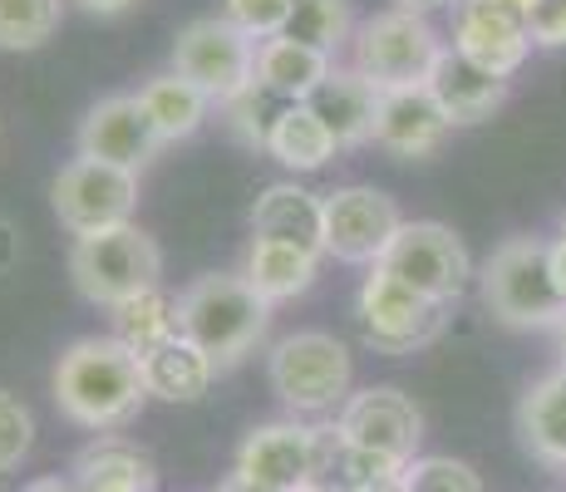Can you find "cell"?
<instances>
[{
	"mask_svg": "<svg viewBox=\"0 0 566 492\" xmlns=\"http://www.w3.org/2000/svg\"><path fill=\"white\" fill-rule=\"evenodd\" d=\"M54 404L70 423L90 433H114L148 404L144 365L114 335H84L54 359Z\"/></svg>",
	"mask_w": 566,
	"mask_h": 492,
	"instance_id": "cell-1",
	"label": "cell"
},
{
	"mask_svg": "<svg viewBox=\"0 0 566 492\" xmlns=\"http://www.w3.org/2000/svg\"><path fill=\"white\" fill-rule=\"evenodd\" d=\"M271 325V305L247 286L242 271H207L178 291V335L198 345L217 369L242 365Z\"/></svg>",
	"mask_w": 566,
	"mask_h": 492,
	"instance_id": "cell-2",
	"label": "cell"
},
{
	"mask_svg": "<svg viewBox=\"0 0 566 492\" xmlns=\"http://www.w3.org/2000/svg\"><path fill=\"white\" fill-rule=\"evenodd\" d=\"M355 64L375 94H395V90H423L439 64V54L449 50L439 40V30L429 25V15H413V10H379L365 25H355L350 35Z\"/></svg>",
	"mask_w": 566,
	"mask_h": 492,
	"instance_id": "cell-3",
	"label": "cell"
},
{
	"mask_svg": "<svg viewBox=\"0 0 566 492\" xmlns=\"http://www.w3.org/2000/svg\"><path fill=\"white\" fill-rule=\"evenodd\" d=\"M483 286V305L513 331H557L566 321V301L552 286L547 271V242L542 237H507L493 247V257L478 271Z\"/></svg>",
	"mask_w": 566,
	"mask_h": 492,
	"instance_id": "cell-4",
	"label": "cell"
},
{
	"mask_svg": "<svg viewBox=\"0 0 566 492\" xmlns=\"http://www.w3.org/2000/svg\"><path fill=\"white\" fill-rule=\"evenodd\" d=\"M70 276L74 291L90 305H114L134 301V295L163 286V251L144 227H108L94 237H74L70 247Z\"/></svg>",
	"mask_w": 566,
	"mask_h": 492,
	"instance_id": "cell-5",
	"label": "cell"
},
{
	"mask_svg": "<svg viewBox=\"0 0 566 492\" xmlns=\"http://www.w3.org/2000/svg\"><path fill=\"white\" fill-rule=\"evenodd\" d=\"M266 375L276 399L286 404L291 414H306V419H321V414L340 409L350 399L355 385V359L345 341H335L331 331H296L286 341H276L266 359Z\"/></svg>",
	"mask_w": 566,
	"mask_h": 492,
	"instance_id": "cell-6",
	"label": "cell"
},
{
	"mask_svg": "<svg viewBox=\"0 0 566 492\" xmlns=\"http://www.w3.org/2000/svg\"><path fill=\"white\" fill-rule=\"evenodd\" d=\"M335 453V423H261L237 448V473L266 483L276 492H301L311 483H325V468Z\"/></svg>",
	"mask_w": 566,
	"mask_h": 492,
	"instance_id": "cell-7",
	"label": "cell"
},
{
	"mask_svg": "<svg viewBox=\"0 0 566 492\" xmlns=\"http://www.w3.org/2000/svg\"><path fill=\"white\" fill-rule=\"evenodd\" d=\"M172 70L227 108L256 84V40H247L227 15L188 20L172 45Z\"/></svg>",
	"mask_w": 566,
	"mask_h": 492,
	"instance_id": "cell-8",
	"label": "cell"
},
{
	"mask_svg": "<svg viewBox=\"0 0 566 492\" xmlns=\"http://www.w3.org/2000/svg\"><path fill=\"white\" fill-rule=\"evenodd\" d=\"M355 315H360V335L369 349H379V355H413V349L433 345L443 335L449 305L419 295L399 276H389L385 266H369Z\"/></svg>",
	"mask_w": 566,
	"mask_h": 492,
	"instance_id": "cell-9",
	"label": "cell"
},
{
	"mask_svg": "<svg viewBox=\"0 0 566 492\" xmlns=\"http://www.w3.org/2000/svg\"><path fill=\"white\" fill-rule=\"evenodd\" d=\"M50 207L64 232L94 237L108 227H128L138 212V178L94 158H70L50 182Z\"/></svg>",
	"mask_w": 566,
	"mask_h": 492,
	"instance_id": "cell-10",
	"label": "cell"
},
{
	"mask_svg": "<svg viewBox=\"0 0 566 492\" xmlns=\"http://www.w3.org/2000/svg\"><path fill=\"white\" fill-rule=\"evenodd\" d=\"M325 217V257L350 261V266H379L385 251L395 247L405 212L389 192L369 188V182H350L321 197Z\"/></svg>",
	"mask_w": 566,
	"mask_h": 492,
	"instance_id": "cell-11",
	"label": "cell"
},
{
	"mask_svg": "<svg viewBox=\"0 0 566 492\" xmlns=\"http://www.w3.org/2000/svg\"><path fill=\"white\" fill-rule=\"evenodd\" d=\"M379 266L439 305L459 301L468 276H473V257H468L463 237L443 222H405Z\"/></svg>",
	"mask_w": 566,
	"mask_h": 492,
	"instance_id": "cell-12",
	"label": "cell"
},
{
	"mask_svg": "<svg viewBox=\"0 0 566 492\" xmlns=\"http://www.w3.org/2000/svg\"><path fill=\"white\" fill-rule=\"evenodd\" d=\"M335 433H340V443L365 448V453L395 458V463H413V458H419V439H423V414L405 389L369 385L340 404Z\"/></svg>",
	"mask_w": 566,
	"mask_h": 492,
	"instance_id": "cell-13",
	"label": "cell"
},
{
	"mask_svg": "<svg viewBox=\"0 0 566 492\" xmlns=\"http://www.w3.org/2000/svg\"><path fill=\"white\" fill-rule=\"evenodd\" d=\"M74 144H80V158L108 163V168H124L138 178L158 158L163 138H158L154 118L144 114V104H138V94H108L80 118Z\"/></svg>",
	"mask_w": 566,
	"mask_h": 492,
	"instance_id": "cell-14",
	"label": "cell"
},
{
	"mask_svg": "<svg viewBox=\"0 0 566 492\" xmlns=\"http://www.w3.org/2000/svg\"><path fill=\"white\" fill-rule=\"evenodd\" d=\"M453 50L463 60H473L478 70L507 80L532 54V40H527V25L517 15H507V10L488 6V0H459L453 6Z\"/></svg>",
	"mask_w": 566,
	"mask_h": 492,
	"instance_id": "cell-15",
	"label": "cell"
},
{
	"mask_svg": "<svg viewBox=\"0 0 566 492\" xmlns=\"http://www.w3.org/2000/svg\"><path fill=\"white\" fill-rule=\"evenodd\" d=\"M449 128L453 124L443 118V108L433 104L429 90H395V94H379L369 144L399 153V158H429V153L443 148Z\"/></svg>",
	"mask_w": 566,
	"mask_h": 492,
	"instance_id": "cell-16",
	"label": "cell"
},
{
	"mask_svg": "<svg viewBox=\"0 0 566 492\" xmlns=\"http://www.w3.org/2000/svg\"><path fill=\"white\" fill-rule=\"evenodd\" d=\"M423 90L433 94V104L443 108L449 124H483V118H493V108H503L507 80L478 70V64L463 60L459 50H443Z\"/></svg>",
	"mask_w": 566,
	"mask_h": 492,
	"instance_id": "cell-17",
	"label": "cell"
},
{
	"mask_svg": "<svg viewBox=\"0 0 566 492\" xmlns=\"http://www.w3.org/2000/svg\"><path fill=\"white\" fill-rule=\"evenodd\" d=\"M70 483L74 492H158V468L144 448L118 433H99L90 448H80Z\"/></svg>",
	"mask_w": 566,
	"mask_h": 492,
	"instance_id": "cell-18",
	"label": "cell"
},
{
	"mask_svg": "<svg viewBox=\"0 0 566 492\" xmlns=\"http://www.w3.org/2000/svg\"><path fill=\"white\" fill-rule=\"evenodd\" d=\"M517 439L537 463L566 468V369H547L517 399Z\"/></svg>",
	"mask_w": 566,
	"mask_h": 492,
	"instance_id": "cell-19",
	"label": "cell"
},
{
	"mask_svg": "<svg viewBox=\"0 0 566 492\" xmlns=\"http://www.w3.org/2000/svg\"><path fill=\"white\" fill-rule=\"evenodd\" d=\"M315 271H321V251L296 247V242H276V237H252L242 276L266 305H281V301L306 295L315 286Z\"/></svg>",
	"mask_w": 566,
	"mask_h": 492,
	"instance_id": "cell-20",
	"label": "cell"
},
{
	"mask_svg": "<svg viewBox=\"0 0 566 492\" xmlns=\"http://www.w3.org/2000/svg\"><path fill=\"white\" fill-rule=\"evenodd\" d=\"M335 60L291 35H276V40H261L256 45V84L266 90L271 98L281 104H306V98L331 80Z\"/></svg>",
	"mask_w": 566,
	"mask_h": 492,
	"instance_id": "cell-21",
	"label": "cell"
},
{
	"mask_svg": "<svg viewBox=\"0 0 566 492\" xmlns=\"http://www.w3.org/2000/svg\"><path fill=\"white\" fill-rule=\"evenodd\" d=\"M252 232L256 237H276V242H296L325 257V217H321V197L296 188V182H271L261 188L252 202Z\"/></svg>",
	"mask_w": 566,
	"mask_h": 492,
	"instance_id": "cell-22",
	"label": "cell"
},
{
	"mask_svg": "<svg viewBox=\"0 0 566 492\" xmlns=\"http://www.w3.org/2000/svg\"><path fill=\"white\" fill-rule=\"evenodd\" d=\"M306 104L315 108V118L331 128L335 148H360V144H369V134H375L379 94L369 90L355 70H331V80H325Z\"/></svg>",
	"mask_w": 566,
	"mask_h": 492,
	"instance_id": "cell-23",
	"label": "cell"
},
{
	"mask_svg": "<svg viewBox=\"0 0 566 492\" xmlns=\"http://www.w3.org/2000/svg\"><path fill=\"white\" fill-rule=\"evenodd\" d=\"M138 365H144L148 399H163V404H198L217 379V365L202 355L198 345L182 341V335L168 341L163 349H154V355H144Z\"/></svg>",
	"mask_w": 566,
	"mask_h": 492,
	"instance_id": "cell-24",
	"label": "cell"
},
{
	"mask_svg": "<svg viewBox=\"0 0 566 492\" xmlns=\"http://www.w3.org/2000/svg\"><path fill=\"white\" fill-rule=\"evenodd\" d=\"M138 104H144V114L154 118L163 144H182V138H192L207 124L212 98H207L192 80H182L178 70H168V74H154V80L138 90Z\"/></svg>",
	"mask_w": 566,
	"mask_h": 492,
	"instance_id": "cell-25",
	"label": "cell"
},
{
	"mask_svg": "<svg viewBox=\"0 0 566 492\" xmlns=\"http://www.w3.org/2000/svg\"><path fill=\"white\" fill-rule=\"evenodd\" d=\"M266 153L291 172H315L335 158V138H331V128L315 118L311 104H281V114L271 118Z\"/></svg>",
	"mask_w": 566,
	"mask_h": 492,
	"instance_id": "cell-26",
	"label": "cell"
},
{
	"mask_svg": "<svg viewBox=\"0 0 566 492\" xmlns=\"http://www.w3.org/2000/svg\"><path fill=\"white\" fill-rule=\"evenodd\" d=\"M114 341L128 355H154L168 341H178V295H168L163 286L134 295V301L114 305Z\"/></svg>",
	"mask_w": 566,
	"mask_h": 492,
	"instance_id": "cell-27",
	"label": "cell"
},
{
	"mask_svg": "<svg viewBox=\"0 0 566 492\" xmlns=\"http://www.w3.org/2000/svg\"><path fill=\"white\" fill-rule=\"evenodd\" d=\"M286 35L335 60V50L355 35V6L350 0H291Z\"/></svg>",
	"mask_w": 566,
	"mask_h": 492,
	"instance_id": "cell-28",
	"label": "cell"
},
{
	"mask_svg": "<svg viewBox=\"0 0 566 492\" xmlns=\"http://www.w3.org/2000/svg\"><path fill=\"white\" fill-rule=\"evenodd\" d=\"M64 20V0H0V50L30 54L54 40Z\"/></svg>",
	"mask_w": 566,
	"mask_h": 492,
	"instance_id": "cell-29",
	"label": "cell"
},
{
	"mask_svg": "<svg viewBox=\"0 0 566 492\" xmlns=\"http://www.w3.org/2000/svg\"><path fill=\"white\" fill-rule=\"evenodd\" d=\"M399 492H483V478L463 458L429 453V458H413L399 473Z\"/></svg>",
	"mask_w": 566,
	"mask_h": 492,
	"instance_id": "cell-30",
	"label": "cell"
},
{
	"mask_svg": "<svg viewBox=\"0 0 566 492\" xmlns=\"http://www.w3.org/2000/svg\"><path fill=\"white\" fill-rule=\"evenodd\" d=\"M35 443V419L10 389H0V473H15Z\"/></svg>",
	"mask_w": 566,
	"mask_h": 492,
	"instance_id": "cell-31",
	"label": "cell"
},
{
	"mask_svg": "<svg viewBox=\"0 0 566 492\" xmlns=\"http://www.w3.org/2000/svg\"><path fill=\"white\" fill-rule=\"evenodd\" d=\"M227 20L242 30L247 40H276L286 35V20H291V0H227Z\"/></svg>",
	"mask_w": 566,
	"mask_h": 492,
	"instance_id": "cell-32",
	"label": "cell"
},
{
	"mask_svg": "<svg viewBox=\"0 0 566 492\" xmlns=\"http://www.w3.org/2000/svg\"><path fill=\"white\" fill-rule=\"evenodd\" d=\"M227 114H232V128L247 138L252 148H266V134H271V118L281 114V98H271L261 84H252L237 104H227Z\"/></svg>",
	"mask_w": 566,
	"mask_h": 492,
	"instance_id": "cell-33",
	"label": "cell"
},
{
	"mask_svg": "<svg viewBox=\"0 0 566 492\" xmlns=\"http://www.w3.org/2000/svg\"><path fill=\"white\" fill-rule=\"evenodd\" d=\"M522 25H527V40L537 50H562L566 45V0H532Z\"/></svg>",
	"mask_w": 566,
	"mask_h": 492,
	"instance_id": "cell-34",
	"label": "cell"
},
{
	"mask_svg": "<svg viewBox=\"0 0 566 492\" xmlns=\"http://www.w3.org/2000/svg\"><path fill=\"white\" fill-rule=\"evenodd\" d=\"M15 266H20V227L0 212V276H10Z\"/></svg>",
	"mask_w": 566,
	"mask_h": 492,
	"instance_id": "cell-35",
	"label": "cell"
},
{
	"mask_svg": "<svg viewBox=\"0 0 566 492\" xmlns=\"http://www.w3.org/2000/svg\"><path fill=\"white\" fill-rule=\"evenodd\" d=\"M547 271H552V286H557V295L566 301V242L557 237V242H547Z\"/></svg>",
	"mask_w": 566,
	"mask_h": 492,
	"instance_id": "cell-36",
	"label": "cell"
},
{
	"mask_svg": "<svg viewBox=\"0 0 566 492\" xmlns=\"http://www.w3.org/2000/svg\"><path fill=\"white\" fill-rule=\"evenodd\" d=\"M217 492H276V488H266V483H252V478H242L232 468V473L222 478V483H217Z\"/></svg>",
	"mask_w": 566,
	"mask_h": 492,
	"instance_id": "cell-37",
	"label": "cell"
},
{
	"mask_svg": "<svg viewBox=\"0 0 566 492\" xmlns=\"http://www.w3.org/2000/svg\"><path fill=\"white\" fill-rule=\"evenodd\" d=\"M20 492H74L70 478H60V473H45V478H30Z\"/></svg>",
	"mask_w": 566,
	"mask_h": 492,
	"instance_id": "cell-38",
	"label": "cell"
},
{
	"mask_svg": "<svg viewBox=\"0 0 566 492\" xmlns=\"http://www.w3.org/2000/svg\"><path fill=\"white\" fill-rule=\"evenodd\" d=\"M74 6H84L90 15H124L134 0H74Z\"/></svg>",
	"mask_w": 566,
	"mask_h": 492,
	"instance_id": "cell-39",
	"label": "cell"
},
{
	"mask_svg": "<svg viewBox=\"0 0 566 492\" xmlns=\"http://www.w3.org/2000/svg\"><path fill=\"white\" fill-rule=\"evenodd\" d=\"M443 6H459V0H395V10H413V15H429V10Z\"/></svg>",
	"mask_w": 566,
	"mask_h": 492,
	"instance_id": "cell-40",
	"label": "cell"
},
{
	"mask_svg": "<svg viewBox=\"0 0 566 492\" xmlns=\"http://www.w3.org/2000/svg\"><path fill=\"white\" fill-rule=\"evenodd\" d=\"M488 6H497V10H507V15H527V6H532V0H488Z\"/></svg>",
	"mask_w": 566,
	"mask_h": 492,
	"instance_id": "cell-41",
	"label": "cell"
},
{
	"mask_svg": "<svg viewBox=\"0 0 566 492\" xmlns=\"http://www.w3.org/2000/svg\"><path fill=\"white\" fill-rule=\"evenodd\" d=\"M557 355H562V369H566V321L557 325Z\"/></svg>",
	"mask_w": 566,
	"mask_h": 492,
	"instance_id": "cell-42",
	"label": "cell"
},
{
	"mask_svg": "<svg viewBox=\"0 0 566 492\" xmlns=\"http://www.w3.org/2000/svg\"><path fill=\"white\" fill-rule=\"evenodd\" d=\"M301 492H340L335 483H311V488H301Z\"/></svg>",
	"mask_w": 566,
	"mask_h": 492,
	"instance_id": "cell-43",
	"label": "cell"
},
{
	"mask_svg": "<svg viewBox=\"0 0 566 492\" xmlns=\"http://www.w3.org/2000/svg\"><path fill=\"white\" fill-rule=\"evenodd\" d=\"M369 492H399V483H385V488H369Z\"/></svg>",
	"mask_w": 566,
	"mask_h": 492,
	"instance_id": "cell-44",
	"label": "cell"
},
{
	"mask_svg": "<svg viewBox=\"0 0 566 492\" xmlns=\"http://www.w3.org/2000/svg\"><path fill=\"white\" fill-rule=\"evenodd\" d=\"M557 237H562V242H566V217H562V227H557Z\"/></svg>",
	"mask_w": 566,
	"mask_h": 492,
	"instance_id": "cell-45",
	"label": "cell"
}]
</instances>
